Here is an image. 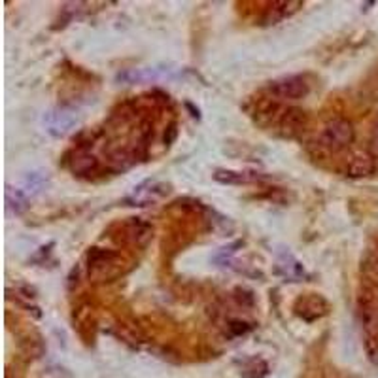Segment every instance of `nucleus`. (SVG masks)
Here are the masks:
<instances>
[{"label": "nucleus", "instance_id": "1", "mask_svg": "<svg viewBox=\"0 0 378 378\" xmlns=\"http://www.w3.org/2000/svg\"><path fill=\"white\" fill-rule=\"evenodd\" d=\"M354 125H352L348 119L337 117V119H331V122H327L326 125H324L320 136H318V144H320V148H324V150L335 153V151L348 148V146L354 142Z\"/></svg>", "mask_w": 378, "mask_h": 378}, {"label": "nucleus", "instance_id": "2", "mask_svg": "<svg viewBox=\"0 0 378 378\" xmlns=\"http://www.w3.org/2000/svg\"><path fill=\"white\" fill-rule=\"evenodd\" d=\"M88 265L89 276L102 280V282L116 278L117 274L122 273V257H119V254L112 250L93 248L88 254Z\"/></svg>", "mask_w": 378, "mask_h": 378}, {"label": "nucleus", "instance_id": "3", "mask_svg": "<svg viewBox=\"0 0 378 378\" xmlns=\"http://www.w3.org/2000/svg\"><path fill=\"white\" fill-rule=\"evenodd\" d=\"M268 91L280 100H301L310 93V83L302 76H284L271 82Z\"/></svg>", "mask_w": 378, "mask_h": 378}, {"label": "nucleus", "instance_id": "4", "mask_svg": "<svg viewBox=\"0 0 378 378\" xmlns=\"http://www.w3.org/2000/svg\"><path fill=\"white\" fill-rule=\"evenodd\" d=\"M169 193V184L158 180H148L144 184H140L138 187H134L133 195L129 197V203H133V206H148V204L163 201Z\"/></svg>", "mask_w": 378, "mask_h": 378}, {"label": "nucleus", "instance_id": "5", "mask_svg": "<svg viewBox=\"0 0 378 378\" xmlns=\"http://www.w3.org/2000/svg\"><path fill=\"white\" fill-rule=\"evenodd\" d=\"M293 310L302 320L314 321L329 312V302L324 297L316 295V293H309V295H302L297 299Z\"/></svg>", "mask_w": 378, "mask_h": 378}, {"label": "nucleus", "instance_id": "6", "mask_svg": "<svg viewBox=\"0 0 378 378\" xmlns=\"http://www.w3.org/2000/svg\"><path fill=\"white\" fill-rule=\"evenodd\" d=\"M307 123H309V117H307V114L301 108H288L280 116V134L285 136V138H297L307 129Z\"/></svg>", "mask_w": 378, "mask_h": 378}, {"label": "nucleus", "instance_id": "7", "mask_svg": "<svg viewBox=\"0 0 378 378\" xmlns=\"http://www.w3.org/2000/svg\"><path fill=\"white\" fill-rule=\"evenodd\" d=\"M76 122H78L76 116L69 110H53L46 116L47 131L55 136H63V134L69 133L70 129L76 125Z\"/></svg>", "mask_w": 378, "mask_h": 378}, {"label": "nucleus", "instance_id": "8", "mask_svg": "<svg viewBox=\"0 0 378 378\" xmlns=\"http://www.w3.org/2000/svg\"><path fill=\"white\" fill-rule=\"evenodd\" d=\"M374 172V158L369 153H358L350 159L344 169V175L348 178H367Z\"/></svg>", "mask_w": 378, "mask_h": 378}, {"label": "nucleus", "instance_id": "9", "mask_svg": "<svg viewBox=\"0 0 378 378\" xmlns=\"http://www.w3.org/2000/svg\"><path fill=\"white\" fill-rule=\"evenodd\" d=\"M360 318L365 329L378 327V297L374 293H363L360 297Z\"/></svg>", "mask_w": 378, "mask_h": 378}, {"label": "nucleus", "instance_id": "10", "mask_svg": "<svg viewBox=\"0 0 378 378\" xmlns=\"http://www.w3.org/2000/svg\"><path fill=\"white\" fill-rule=\"evenodd\" d=\"M123 239L127 240V242H131V244L134 246H146L148 242H150L151 239V227L148 225V223H144V221H138V220H133L129 221L127 225L123 227Z\"/></svg>", "mask_w": 378, "mask_h": 378}, {"label": "nucleus", "instance_id": "11", "mask_svg": "<svg viewBox=\"0 0 378 378\" xmlns=\"http://www.w3.org/2000/svg\"><path fill=\"white\" fill-rule=\"evenodd\" d=\"M301 6L302 2H299V0H295V2H291V0L290 2H274V4H271V6L267 8V13H265L263 21L267 25L278 23L282 19L293 16Z\"/></svg>", "mask_w": 378, "mask_h": 378}, {"label": "nucleus", "instance_id": "12", "mask_svg": "<svg viewBox=\"0 0 378 378\" xmlns=\"http://www.w3.org/2000/svg\"><path fill=\"white\" fill-rule=\"evenodd\" d=\"M212 176H214L215 182L227 184V186H239V184H246V182L256 180V176L248 175V172H239V170H227V169H218Z\"/></svg>", "mask_w": 378, "mask_h": 378}, {"label": "nucleus", "instance_id": "13", "mask_svg": "<svg viewBox=\"0 0 378 378\" xmlns=\"http://www.w3.org/2000/svg\"><path fill=\"white\" fill-rule=\"evenodd\" d=\"M70 169L76 175H89L91 170L97 169V159L91 155V153H85V151H80L76 153L72 161H70Z\"/></svg>", "mask_w": 378, "mask_h": 378}, {"label": "nucleus", "instance_id": "14", "mask_svg": "<svg viewBox=\"0 0 378 378\" xmlns=\"http://www.w3.org/2000/svg\"><path fill=\"white\" fill-rule=\"evenodd\" d=\"M365 354L367 360L374 367H378V333H372L365 338Z\"/></svg>", "mask_w": 378, "mask_h": 378}, {"label": "nucleus", "instance_id": "15", "mask_svg": "<svg viewBox=\"0 0 378 378\" xmlns=\"http://www.w3.org/2000/svg\"><path fill=\"white\" fill-rule=\"evenodd\" d=\"M252 326H248V324H244V321H233L231 326H229V329L235 333V335H244L248 329H250Z\"/></svg>", "mask_w": 378, "mask_h": 378}, {"label": "nucleus", "instance_id": "16", "mask_svg": "<svg viewBox=\"0 0 378 378\" xmlns=\"http://www.w3.org/2000/svg\"><path fill=\"white\" fill-rule=\"evenodd\" d=\"M372 150H374V153L378 155V138L374 140V142H372Z\"/></svg>", "mask_w": 378, "mask_h": 378}]
</instances>
